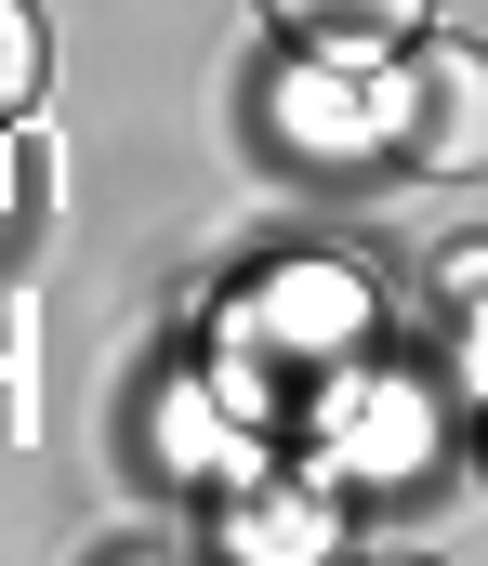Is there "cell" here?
<instances>
[{
	"instance_id": "cell-5",
	"label": "cell",
	"mask_w": 488,
	"mask_h": 566,
	"mask_svg": "<svg viewBox=\"0 0 488 566\" xmlns=\"http://www.w3.org/2000/svg\"><path fill=\"white\" fill-rule=\"evenodd\" d=\"M133 448H146V474H159V488L211 501V488H238L251 461H278L291 434H264L251 409H238V396H225V382H211V356L185 343V356H172L159 382L133 396Z\"/></svg>"
},
{
	"instance_id": "cell-2",
	"label": "cell",
	"mask_w": 488,
	"mask_h": 566,
	"mask_svg": "<svg viewBox=\"0 0 488 566\" xmlns=\"http://www.w3.org/2000/svg\"><path fill=\"white\" fill-rule=\"evenodd\" d=\"M251 145L291 185H383V171H409V66L278 40L251 66Z\"/></svg>"
},
{
	"instance_id": "cell-6",
	"label": "cell",
	"mask_w": 488,
	"mask_h": 566,
	"mask_svg": "<svg viewBox=\"0 0 488 566\" xmlns=\"http://www.w3.org/2000/svg\"><path fill=\"white\" fill-rule=\"evenodd\" d=\"M396 66H409V171L423 185H476L488 171V40L423 27Z\"/></svg>"
},
{
	"instance_id": "cell-8",
	"label": "cell",
	"mask_w": 488,
	"mask_h": 566,
	"mask_svg": "<svg viewBox=\"0 0 488 566\" xmlns=\"http://www.w3.org/2000/svg\"><path fill=\"white\" fill-rule=\"evenodd\" d=\"M40 106H53V13L0 0V119H40Z\"/></svg>"
},
{
	"instance_id": "cell-10",
	"label": "cell",
	"mask_w": 488,
	"mask_h": 566,
	"mask_svg": "<svg viewBox=\"0 0 488 566\" xmlns=\"http://www.w3.org/2000/svg\"><path fill=\"white\" fill-rule=\"evenodd\" d=\"M27 211H40V171H27V119H0V264L27 251Z\"/></svg>"
},
{
	"instance_id": "cell-3",
	"label": "cell",
	"mask_w": 488,
	"mask_h": 566,
	"mask_svg": "<svg viewBox=\"0 0 488 566\" xmlns=\"http://www.w3.org/2000/svg\"><path fill=\"white\" fill-rule=\"evenodd\" d=\"M463 422H476V409H463V382H449L436 356H396V343H383L370 369H343L318 409H304L291 448L318 461L356 514H383V501H423V488L463 461Z\"/></svg>"
},
{
	"instance_id": "cell-9",
	"label": "cell",
	"mask_w": 488,
	"mask_h": 566,
	"mask_svg": "<svg viewBox=\"0 0 488 566\" xmlns=\"http://www.w3.org/2000/svg\"><path fill=\"white\" fill-rule=\"evenodd\" d=\"M423 316H436L423 356H436V369L463 382V409H476V396H488V290H476V303H423Z\"/></svg>"
},
{
	"instance_id": "cell-12",
	"label": "cell",
	"mask_w": 488,
	"mask_h": 566,
	"mask_svg": "<svg viewBox=\"0 0 488 566\" xmlns=\"http://www.w3.org/2000/svg\"><path fill=\"white\" fill-rule=\"evenodd\" d=\"M476 488H488V396H476Z\"/></svg>"
},
{
	"instance_id": "cell-4",
	"label": "cell",
	"mask_w": 488,
	"mask_h": 566,
	"mask_svg": "<svg viewBox=\"0 0 488 566\" xmlns=\"http://www.w3.org/2000/svg\"><path fill=\"white\" fill-rule=\"evenodd\" d=\"M198 554L211 566H343L356 554V501L330 488L304 448H278V461H251L238 488L198 501Z\"/></svg>"
},
{
	"instance_id": "cell-1",
	"label": "cell",
	"mask_w": 488,
	"mask_h": 566,
	"mask_svg": "<svg viewBox=\"0 0 488 566\" xmlns=\"http://www.w3.org/2000/svg\"><path fill=\"white\" fill-rule=\"evenodd\" d=\"M198 356H211V382L251 409L264 434H304L343 369H370L396 329H383V277L356 264V251H330V238H264V251H238L225 277L198 290V329H185Z\"/></svg>"
},
{
	"instance_id": "cell-7",
	"label": "cell",
	"mask_w": 488,
	"mask_h": 566,
	"mask_svg": "<svg viewBox=\"0 0 488 566\" xmlns=\"http://www.w3.org/2000/svg\"><path fill=\"white\" fill-rule=\"evenodd\" d=\"M264 40H318V53H409L436 27V0H251Z\"/></svg>"
},
{
	"instance_id": "cell-11",
	"label": "cell",
	"mask_w": 488,
	"mask_h": 566,
	"mask_svg": "<svg viewBox=\"0 0 488 566\" xmlns=\"http://www.w3.org/2000/svg\"><path fill=\"white\" fill-rule=\"evenodd\" d=\"M488 290V224L476 238H436V251H423V303H476Z\"/></svg>"
}]
</instances>
